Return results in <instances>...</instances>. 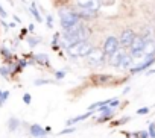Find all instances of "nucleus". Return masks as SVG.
<instances>
[{
	"instance_id": "1",
	"label": "nucleus",
	"mask_w": 155,
	"mask_h": 138,
	"mask_svg": "<svg viewBox=\"0 0 155 138\" xmlns=\"http://www.w3.org/2000/svg\"><path fill=\"white\" fill-rule=\"evenodd\" d=\"M87 38H88V30L82 23H78L64 32V41L67 46L74 44L78 41H85Z\"/></svg>"
},
{
	"instance_id": "2",
	"label": "nucleus",
	"mask_w": 155,
	"mask_h": 138,
	"mask_svg": "<svg viewBox=\"0 0 155 138\" xmlns=\"http://www.w3.org/2000/svg\"><path fill=\"white\" fill-rule=\"evenodd\" d=\"M91 49H93V46L85 40V41H78V43H74V44H70V46L67 47V52H68L70 56L81 58V56H87Z\"/></svg>"
},
{
	"instance_id": "3",
	"label": "nucleus",
	"mask_w": 155,
	"mask_h": 138,
	"mask_svg": "<svg viewBox=\"0 0 155 138\" xmlns=\"http://www.w3.org/2000/svg\"><path fill=\"white\" fill-rule=\"evenodd\" d=\"M59 20H61V26L64 30L70 29L71 26L79 23V15L76 12H71V11H61V15H59Z\"/></svg>"
},
{
	"instance_id": "4",
	"label": "nucleus",
	"mask_w": 155,
	"mask_h": 138,
	"mask_svg": "<svg viewBox=\"0 0 155 138\" xmlns=\"http://www.w3.org/2000/svg\"><path fill=\"white\" fill-rule=\"evenodd\" d=\"M144 41H146V40H144L143 37H138V35L134 37V40H132V43H131V46H129V49H131V56H132V58L144 56V55H143Z\"/></svg>"
},
{
	"instance_id": "5",
	"label": "nucleus",
	"mask_w": 155,
	"mask_h": 138,
	"mask_svg": "<svg viewBox=\"0 0 155 138\" xmlns=\"http://www.w3.org/2000/svg\"><path fill=\"white\" fill-rule=\"evenodd\" d=\"M119 49V40L116 37H108L104 43V55L105 56H111L116 50Z\"/></svg>"
},
{
	"instance_id": "6",
	"label": "nucleus",
	"mask_w": 155,
	"mask_h": 138,
	"mask_svg": "<svg viewBox=\"0 0 155 138\" xmlns=\"http://www.w3.org/2000/svg\"><path fill=\"white\" fill-rule=\"evenodd\" d=\"M78 5H79L84 11L97 12V9L101 6V0H78Z\"/></svg>"
},
{
	"instance_id": "7",
	"label": "nucleus",
	"mask_w": 155,
	"mask_h": 138,
	"mask_svg": "<svg viewBox=\"0 0 155 138\" xmlns=\"http://www.w3.org/2000/svg\"><path fill=\"white\" fill-rule=\"evenodd\" d=\"M87 58V61L90 62V64H101V62H104V58H105V55H104V50H101V49H91L90 50V53L85 56Z\"/></svg>"
},
{
	"instance_id": "8",
	"label": "nucleus",
	"mask_w": 155,
	"mask_h": 138,
	"mask_svg": "<svg viewBox=\"0 0 155 138\" xmlns=\"http://www.w3.org/2000/svg\"><path fill=\"white\" fill-rule=\"evenodd\" d=\"M134 37H135V34H134L131 29L123 30L122 35H120V40H119V46H122V47H129L131 43H132V40H134Z\"/></svg>"
},
{
	"instance_id": "9",
	"label": "nucleus",
	"mask_w": 155,
	"mask_h": 138,
	"mask_svg": "<svg viewBox=\"0 0 155 138\" xmlns=\"http://www.w3.org/2000/svg\"><path fill=\"white\" fill-rule=\"evenodd\" d=\"M155 62V55H152V56H146V59L141 62V64H138L137 67H134V68H131V72L132 73H138V72H143V70H146L147 67H150L152 64Z\"/></svg>"
},
{
	"instance_id": "10",
	"label": "nucleus",
	"mask_w": 155,
	"mask_h": 138,
	"mask_svg": "<svg viewBox=\"0 0 155 138\" xmlns=\"http://www.w3.org/2000/svg\"><path fill=\"white\" fill-rule=\"evenodd\" d=\"M143 55H144V56H152V55H155V41H153V40H146V41H144Z\"/></svg>"
},
{
	"instance_id": "11",
	"label": "nucleus",
	"mask_w": 155,
	"mask_h": 138,
	"mask_svg": "<svg viewBox=\"0 0 155 138\" xmlns=\"http://www.w3.org/2000/svg\"><path fill=\"white\" fill-rule=\"evenodd\" d=\"M125 56V50L123 49H117L110 58H111V65H114V67H119L120 65V61H122V58Z\"/></svg>"
},
{
	"instance_id": "12",
	"label": "nucleus",
	"mask_w": 155,
	"mask_h": 138,
	"mask_svg": "<svg viewBox=\"0 0 155 138\" xmlns=\"http://www.w3.org/2000/svg\"><path fill=\"white\" fill-rule=\"evenodd\" d=\"M44 133H46V129L41 127L40 124H32L31 126V135H34L35 138H41V136H44Z\"/></svg>"
},
{
	"instance_id": "13",
	"label": "nucleus",
	"mask_w": 155,
	"mask_h": 138,
	"mask_svg": "<svg viewBox=\"0 0 155 138\" xmlns=\"http://www.w3.org/2000/svg\"><path fill=\"white\" fill-rule=\"evenodd\" d=\"M93 114V109H90L88 112H85V114H82V115H78V117H73V118H70V120H67V126H71L73 123H76V121H81V120H85V118H88L90 115Z\"/></svg>"
},
{
	"instance_id": "14",
	"label": "nucleus",
	"mask_w": 155,
	"mask_h": 138,
	"mask_svg": "<svg viewBox=\"0 0 155 138\" xmlns=\"http://www.w3.org/2000/svg\"><path fill=\"white\" fill-rule=\"evenodd\" d=\"M131 64H132V56L131 55H126L125 53V56L122 58V61H120V68H129L131 67Z\"/></svg>"
},
{
	"instance_id": "15",
	"label": "nucleus",
	"mask_w": 155,
	"mask_h": 138,
	"mask_svg": "<svg viewBox=\"0 0 155 138\" xmlns=\"http://www.w3.org/2000/svg\"><path fill=\"white\" fill-rule=\"evenodd\" d=\"M35 61H38L40 64H49V58H47V55H43V53H40V55H35Z\"/></svg>"
},
{
	"instance_id": "16",
	"label": "nucleus",
	"mask_w": 155,
	"mask_h": 138,
	"mask_svg": "<svg viewBox=\"0 0 155 138\" xmlns=\"http://www.w3.org/2000/svg\"><path fill=\"white\" fill-rule=\"evenodd\" d=\"M8 127H9L11 130H15V129L18 127V120H17L15 117L9 118V121H8Z\"/></svg>"
},
{
	"instance_id": "17",
	"label": "nucleus",
	"mask_w": 155,
	"mask_h": 138,
	"mask_svg": "<svg viewBox=\"0 0 155 138\" xmlns=\"http://www.w3.org/2000/svg\"><path fill=\"white\" fill-rule=\"evenodd\" d=\"M31 12H32V15L35 17V20H37V21H43V18H41V15L38 14V11H37L35 5H32V6H31Z\"/></svg>"
},
{
	"instance_id": "18",
	"label": "nucleus",
	"mask_w": 155,
	"mask_h": 138,
	"mask_svg": "<svg viewBox=\"0 0 155 138\" xmlns=\"http://www.w3.org/2000/svg\"><path fill=\"white\" fill-rule=\"evenodd\" d=\"M8 96H9V93H8V91H0V106H2V105L5 103V100L8 99Z\"/></svg>"
},
{
	"instance_id": "19",
	"label": "nucleus",
	"mask_w": 155,
	"mask_h": 138,
	"mask_svg": "<svg viewBox=\"0 0 155 138\" xmlns=\"http://www.w3.org/2000/svg\"><path fill=\"white\" fill-rule=\"evenodd\" d=\"M149 136L150 138H155V124L153 123H149V130H147Z\"/></svg>"
},
{
	"instance_id": "20",
	"label": "nucleus",
	"mask_w": 155,
	"mask_h": 138,
	"mask_svg": "<svg viewBox=\"0 0 155 138\" xmlns=\"http://www.w3.org/2000/svg\"><path fill=\"white\" fill-rule=\"evenodd\" d=\"M135 138H149V133L146 130H140L138 133H135Z\"/></svg>"
},
{
	"instance_id": "21",
	"label": "nucleus",
	"mask_w": 155,
	"mask_h": 138,
	"mask_svg": "<svg viewBox=\"0 0 155 138\" xmlns=\"http://www.w3.org/2000/svg\"><path fill=\"white\" fill-rule=\"evenodd\" d=\"M0 73H2V76H3V78H8V75H9L8 68H5V67H0Z\"/></svg>"
},
{
	"instance_id": "22",
	"label": "nucleus",
	"mask_w": 155,
	"mask_h": 138,
	"mask_svg": "<svg viewBox=\"0 0 155 138\" xmlns=\"http://www.w3.org/2000/svg\"><path fill=\"white\" fill-rule=\"evenodd\" d=\"M23 102H25L26 105H29V103H31V94H29V93H26V94L23 96Z\"/></svg>"
},
{
	"instance_id": "23",
	"label": "nucleus",
	"mask_w": 155,
	"mask_h": 138,
	"mask_svg": "<svg viewBox=\"0 0 155 138\" xmlns=\"http://www.w3.org/2000/svg\"><path fill=\"white\" fill-rule=\"evenodd\" d=\"M147 112H149V108H140V109L137 111L138 115H144V114H147Z\"/></svg>"
},
{
	"instance_id": "24",
	"label": "nucleus",
	"mask_w": 155,
	"mask_h": 138,
	"mask_svg": "<svg viewBox=\"0 0 155 138\" xmlns=\"http://www.w3.org/2000/svg\"><path fill=\"white\" fill-rule=\"evenodd\" d=\"M47 26H49V27L53 26V18H52V15H47Z\"/></svg>"
},
{
	"instance_id": "25",
	"label": "nucleus",
	"mask_w": 155,
	"mask_h": 138,
	"mask_svg": "<svg viewBox=\"0 0 155 138\" xmlns=\"http://www.w3.org/2000/svg\"><path fill=\"white\" fill-rule=\"evenodd\" d=\"M64 76H65V72H56V78L58 79H62Z\"/></svg>"
},
{
	"instance_id": "26",
	"label": "nucleus",
	"mask_w": 155,
	"mask_h": 138,
	"mask_svg": "<svg viewBox=\"0 0 155 138\" xmlns=\"http://www.w3.org/2000/svg\"><path fill=\"white\" fill-rule=\"evenodd\" d=\"M0 15H2V17H3V18H5V17H6V15H8V14H6V12H5V9H3V8H2V5H0Z\"/></svg>"
},
{
	"instance_id": "27",
	"label": "nucleus",
	"mask_w": 155,
	"mask_h": 138,
	"mask_svg": "<svg viewBox=\"0 0 155 138\" xmlns=\"http://www.w3.org/2000/svg\"><path fill=\"white\" fill-rule=\"evenodd\" d=\"M74 129L71 127V129H64V130H61V133H70V132H73Z\"/></svg>"
},
{
	"instance_id": "28",
	"label": "nucleus",
	"mask_w": 155,
	"mask_h": 138,
	"mask_svg": "<svg viewBox=\"0 0 155 138\" xmlns=\"http://www.w3.org/2000/svg\"><path fill=\"white\" fill-rule=\"evenodd\" d=\"M29 44L31 46H35V44H38V40H29Z\"/></svg>"
},
{
	"instance_id": "29",
	"label": "nucleus",
	"mask_w": 155,
	"mask_h": 138,
	"mask_svg": "<svg viewBox=\"0 0 155 138\" xmlns=\"http://www.w3.org/2000/svg\"><path fill=\"white\" fill-rule=\"evenodd\" d=\"M41 138H46V136H41Z\"/></svg>"
}]
</instances>
